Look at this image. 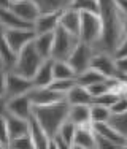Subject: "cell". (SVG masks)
<instances>
[{"mask_svg":"<svg viewBox=\"0 0 127 149\" xmlns=\"http://www.w3.org/2000/svg\"><path fill=\"white\" fill-rule=\"evenodd\" d=\"M68 106L70 105L65 98L61 102H56V103L38 105L32 108V116L40 124V127L45 130V133L51 138L54 133H57L61 125L68 118Z\"/></svg>","mask_w":127,"mask_h":149,"instance_id":"1","label":"cell"},{"mask_svg":"<svg viewBox=\"0 0 127 149\" xmlns=\"http://www.w3.org/2000/svg\"><path fill=\"white\" fill-rule=\"evenodd\" d=\"M80 33L78 38L80 41L91 45L94 48L102 38V32H103V24H102V17L98 13H91V11H81L80 13Z\"/></svg>","mask_w":127,"mask_h":149,"instance_id":"2","label":"cell"},{"mask_svg":"<svg viewBox=\"0 0 127 149\" xmlns=\"http://www.w3.org/2000/svg\"><path fill=\"white\" fill-rule=\"evenodd\" d=\"M43 60L45 59L35 51L33 45H32V41H30L29 45H26L19 52H17L16 62H15V65H13L11 72L21 74V76H24V78L32 79V76L35 74L37 68L40 67V63L43 62Z\"/></svg>","mask_w":127,"mask_h":149,"instance_id":"3","label":"cell"},{"mask_svg":"<svg viewBox=\"0 0 127 149\" xmlns=\"http://www.w3.org/2000/svg\"><path fill=\"white\" fill-rule=\"evenodd\" d=\"M80 38L76 35L67 32L63 27L59 26L54 30V40H52V51H51V59L54 60H67L70 52L73 51L78 45Z\"/></svg>","mask_w":127,"mask_h":149,"instance_id":"4","label":"cell"},{"mask_svg":"<svg viewBox=\"0 0 127 149\" xmlns=\"http://www.w3.org/2000/svg\"><path fill=\"white\" fill-rule=\"evenodd\" d=\"M92 54H94V49L91 45L84 43V41H78V45L73 48V51L70 52L67 62L70 63L73 70H75L76 76L80 73L86 72L87 68L91 67V59H92Z\"/></svg>","mask_w":127,"mask_h":149,"instance_id":"5","label":"cell"},{"mask_svg":"<svg viewBox=\"0 0 127 149\" xmlns=\"http://www.w3.org/2000/svg\"><path fill=\"white\" fill-rule=\"evenodd\" d=\"M91 68L97 70L98 73H102L105 78H118V68H116L114 57L110 52L105 51H95L91 59Z\"/></svg>","mask_w":127,"mask_h":149,"instance_id":"6","label":"cell"},{"mask_svg":"<svg viewBox=\"0 0 127 149\" xmlns=\"http://www.w3.org/2000/svg\"><path fill=\"white\" fill-rule=\"evenodd\" d=\"M32 87H33V84H32V79H29V78H24L21 74L11 72V70L6 73V86H5V97L6 98L27 94Z\"/></svg>","mask_w":127,"mask_h":149,"instance_id":"7","label":"cell"},{"mask_svg":"<svg viewBox=\"0 0 127 149\" xmlns=\"http://www.w3.org/2000/svg\"><path fill=\"white\" fill-rule=\"evenodd\" d=\"M33 37H35L33 29H5V33H3L5 41L10 45V48L16 54L26 45H29L33 40Z\"/></svg>","mask_w":127,"mask_h":149,"instance_id":"8","label":"cell"},{"mask_svg":"<svg viewBox=\"0 0 127 149\" xmlns=\"http://www.w3.org/2000/svg\"><path fill=\"white\" fill-rule=\"evenodd\" d=\"M32 105L29 94H22V95H16V97H10L6 98V114H13L17 118H24L29 119L32 116Z\"/></svg>","mask_w":127,"mask_h":149,"instance_id":"9","label":"cell"},{"mask_svg":"<svg viewBox=\"0 0 127 149\" xmlns=\"http://www.w3.org/2000/svg\"><path fill=\"white\" fill-rule=\"evenodd\" d=\"M72 149H95V133L92 124L76 125Z\"/></svg>","mask_w":127,"mask_h":149,"instance_id":"10","label":"cell"},{"mask_svg":"<svg viewBox=\"0 0 127 149\" xmlns=\"http://www.w3.org/2000/svg\"><path fill=\"white\" fill-rule=\"evenodd\" d=\"M30 97V102L33 106L38 105H49V103H56L65 98V95L59 94V92L52 91L51 87H32L27 92Z\"/></svg>","mask_w":127,"mask_h":149,"instance_id":"11","label":"cell"},{"mask_svg":"<svg viewBox=\"0 0 127 149\" xmlns=\"http://www.w3.org/2000/svg\"><path fill=\"white\" fill-rule=\"evenodd\" d=\"M10 8H11L21 19H24L26 22L32 24V26H33L35 19L40 16V10H38L35 0H19V2L10 5Z\"/></svg>","mask_w":127,"mask_h":149,"instance_id":"12","label":"cell"},{"mask_svg":"<svg viewBox=\"0 0 127 149\" xmlns=\"http://www.w3.org/2000/svg\"><path fill=\"white\" fill-rule=\"evenodd\" d=\"M62 11H52V13H40V16L33 22L35 33H46V32H54L59 27Z\"/></svg>","mask_w":127,"mask_h":149,"instance_id":"13","label":"cell"},{"mask_svg":"<svg viewBox=\"0 0 127 149\" xmlns=\"http://www.w3.org/2000/svg\"><path fill=\"white\" fill-rule=\"evenodd\" d=\"M54 76H52V59H45L37 68L35 74L32 76V84L33 87H48L52 83Z\"/></svg>","mask_w":127,"mask_h":149,"instance_id":"14","label":"cell"},{"mask_svg":"<svg viewBox=\"0 0 127 149\" xmlns=\"http://www.w3.org/2000/svg\"><path fill=\"white\" fill-rule=\"evenodd\" d=\"M0 24L5 29H33V26L21 19L11 8H2L0 6Z\"/></svg>","mask_w":127,"mask_h":149,"instance_id":"15","label":"cell"},{"mask_svg":"<svg viewBox=\"0 0 127 149\" xmlns=\"http://www.w3.org/2000/svg\"><path fill=\"white\" fill-rule=\"evenodd\" d=\"M80 11H76V10L73 8H65L62 10L61 13V21H59V26L63 27L67 32H70V33L76 35L78 37L80 33Z\"/></svg>","mask_w":127,"mask_h":149,"instance_id":"16","label":"cell"},{"mask_svg":"<svg viewBox=\"0 0 127 149\" xmlns=\"http://www.w3.org/2000/svg\"><path fill=\"white\" fill-rule=\"evenodd\" d=\"M52 40H54V32L35 33L33 40H32V45H33L35 51L43 59H49L51 57V51H52Z\"/></svg>","mask_w":127,"mask_h":149,"instance_id":"17","label":"cell"},{"mask_svg":"<svg viewBox=\"0 0 127 149\" xmlns=\"http://www.w3.org/2000/svg\"><path fill=\"white\" fill-rule=\"evenodd\" d=\"M92 129H94L95 135H100V136H103V138H108V140H111L113 143L119 144V146L124 149L126 138L122 136V135L119 133L110 122H97V124H92Z\"/></svg>","mask_w":127,"mask_h":149,"instance_id":"18","label":"cell"},{"mask_svg":"<svg viewBox=\"0 0 127 149\" xmlns=\"http://www.w3.org/2000/svg\"><path fill=\"white\" fill-rule=\"evenodd\" d=\"M29 135L33 143V149H48L49 136L45 133V130L40 127V124L33 119V116L29 118Z\"/></svg>","mask_w":127,"mask_h":149,"instance_id":"19","label":"cell"},{"mask_svg":"<svg viewBox=\"0 0 127 149\" xmlns=\"http://www.w3.org/2000/svg\"><path fill=\"white\" fill-rule=\"evenodd\" d=\"M5 119H6V127H8L10 140L29 133V119L17 118V116H13V114H5Z\"/></svg>","mask_w":127,"mask_h":149,"instance_id":"20","label":"cell"},{"mask_svg":"<svg viewBox=\"0 0 127 149\" xmlns=\"http://www.w3.org/2000/svg\"><path fill=\"white\" fill-rule=\"evenodd\" d=\"M65 100L70 105H91L92 103V97H91L87 87L81 86L78 83L65 94Z\"/></svg>","mask_w":127,"mask_h":149,"instance_id":"21","label":"cell"},{"mask_svg":"<svg viewBox=\"0 0 127 149\" xmlns=\"http://www.w3.org/2000/svg\"><path fill=\"white\" fill-rule=\"evenodd\" d=\"M67 119L72 120L73 124H76V125L91 124L89 105H70L68 106V118H67Z\"/></svg>","mask_w":127,"mask_h":149,"instance_id":"22","label":"cell"},{"mask_svg":"<svg viewBox=\"0 0 127 149\" xmlns=\"http://www.w3.org/2000/svg\"><path fill=\"white\" fill-rule=\"evenodd\" d=\"M52 76L54 79H68V78H76V73L67 60L52 59Z\"/></svg>","mask_w":127,"mask_h":149,"instance_id":"23","label":"cell"},{"mask_svg":"<svg viewBox=\"0 0 127 149\" xmlns=\"http://www.w3.org/2000/svg\"><path fill=\"white\" fill-rule=\"evenodd\" d=\"M16 57H17V54L10 48V45L6 43L5 38L2 37L0 38V62H2V67L10 72V70L13 68V65H15V62H16Z\"/></svg>","mask_w":127,"mask_h":149,"instance_id":"24","label":"cell"},{"mask_svg":"<svg viewBox=\"0 0 127 149\" xmlns=\"http://www.w3.org/2000/svg\"><path fill=\"white\" fill-rule=\"evenodd\" d=\"M40 13H52V11H62L68 8L72 0H35Z\"/></svg>","mask_w":127,"mask_h":149,"instance_id":"25","label":"cell"},{"mask_svg":"<svg viewBox=\"0 0 127 149\" xmlns=\"http://www.w3.org/2000/svg\"><path fill=\"white\" fill-rule=\"evenodd\" d=\"M89 113H91V124L108 122L111 118L110 108L105 106V105H98V103H91L89 105Z\"/></svg>","mask_w":127,"mask_h":149,"instance_id":"26","label":"cell"},{"mask_svg":"<svg viewBox=\"0 0 127 149\" xmlns=\"http://www.w3.org/2000/svg\"><path fill=\"white\" fill-rule=\"evenodd\" d=\"M103 79H107V78H105L102 73H98L97 70L91 68V67L86 70V72L80 73L78 76H76V83L81 84V86H84V87L91 86V84H94V83H98V81H103Z\"/></svg>","mask_w":127,"mask_h":149,"instance_id":"27","label":"cell"},{"mask_svg":"<svg viewBox=\"0 0 127 149\" xmlns=\"http://www.w3.org/2000/svg\"><path fill=\"white\" fill-rule=\"evenodd\" d=\"M68 8H73L76 11H91V13H98V3L97 0H72Z\"/></svg>","mask_w":127,"mask_h":149,"instance_id":"28","label":"cell"},{"mask_svg":"<svg viewBox=\"0 0 127 149\" xmlns=\"http://www.w3.org/2000/svg\"><path fill=\"white\" fill-rule=\"evenodd\" d=\"M75 130H76V124H73L72 120L67 119L65 122L61 125V129L57 130V133L61 135L63 138V141H65L67 144H68V148L72 149V143H73V136H75Z\"/></svg>","mask_w":127,"mask_h":149,"instance_id":"29","label":"cell"},{"mask_svg":"<svg viewBox=\"0 0 127 149\" xmlns=\"http://www.w3.org/2000/svg\"><path fill=\"white\" fill-rule=\"evenodd\" d=\"M75 84H76V78H68V79H52V83L49 84L48 87H51L52 91L65 95Z\"/></svg>","mask_w":127,"mask_h":149,"instance_id":"30","label":"cell"},{"mask_svg":"<svg viewBox=\"0 0 127 149\" xmlns=\"http://www.w3.org/2000/svg\"><path fill=\"white\" fill-rule=\"evenodd\" d=\"M108 122L118 130L119 133L122 135L124 138H127V111L122 113V114H116V116H111Z\"/></svg>","mask_w":127,"mask_h":149,"instance_id":"31","label":"cell"},{"mask_svg":"<svg viewBox=\"0 0 127 149\" xmlns=\"http://www.w3.org/2000/svg\"><path fill=\"white\" fill-rule=\"evenodd\" d=\"M10 149H33V143L30 140V135H22V136L11 138L8 143Z\"/></svg>","mask_w":127,"mask_h":149,"instance_id":"32","label":"cell"},{"mask_svg":"<svg viewBox=\"0 0 127 149\" xmlns=\"http://www.w3.org/2000/svg\"><path fill=\"white\" fill-rule=\"evenodd\" d=\"M110 111H111V116L126 113L127 111V97H124V95H119V97L114 100V103L110 105Z\"/></svg>","mask_w":127,"mask_h":149,"instance_id":"33","label":"cell"},{"mask_svg":"<svg viewBox=\"0 0 127 149\" xmlns=\"http://www.w3.org/2000/svg\"><path fill=\"white\" fill-rule=\"evenodd\" d=\"M118 97H119V95H116L114 92L108 91V92H105V94H102V95H98V97H95L94 100H92V103L105 105V106H108V108H110V105L114 103V100H116Z\"/></svg>","mask_w":127,"mask_h":149,"instance_id":"34","label":"cell"},{"mask_svg":"<svg viewBox=\"0 0 127 149\" xmlns=\"http://www.w3.org/2000/svg\"><path fill=\"white\" fill-rule=\"evenodd\" d=\"M95 133V132H94ZM95 149H122L119 144L113 143L108 138H103L100 135H95Z\"/></svg>","mask_w":127,"mask_h":149,"instance_id":"35","label":"cell"},{"mask_svg":"<svg viewBox=\"0 0 127 149\" xmlns=\"http://www.w3.org/2000/svg\"><path fill=\"white\" fill-rule=\"evenodd\" d=\"M0 143H3L6 148H8L10 143V133H8V127H6L5 116H0Z\"/></svg>","mask_w":127,"mask_h":149,"instance_id":"36","label":"cell"},{"mask_svg":"<svg viewBox=\"0 0 127 149\" xmlns=\"http://www.w3.org/2000/svg\"><path fill=\"white\" fill-rule=\"evenodd\" d=\"M113 57H127V37H122L113 51Z\"/></svg>","mask_w":127,"mask_h":149,"instance_id":"37","label":"cell"},{"mask_svg":"<svg viewBox=\"0 0 127 149\" xmlns=\"http://www.w3.org/2000/svg\"><path fill=\"white\" fill-rule=\"evenodd\" d=\"M6 73L8 70L0 65V95H5V86H6Z\"/></svg>","mask_w":127,"mask_h":149,"instance_id":"38","label":"cell"},{"mask_svg":"<svg viewBox=\"0 0 127 149\" xmlns=\"http://www.w3.org/2000/svg\"><path fill=\"white\" fill-rule=\"evenodd\" d=\"M116 2V6H118L119 13L122 16H127V0H114Z\"/></svg>","mask_w":127,"mask_h":149,"instance_id":"39","label":"cell"},{"mask_svg":"<svg viewBox=\"0 0 127 149\" xmlns=\"http://www.w3.org/2000/svg\"><path fill=\"white\" fill-rule=\"evenodd\" d=\"M6 114V97L5 95H0V116Z\"/></svg>","mask_w":127,"mask_h":149,"instance_id":"40","label":"cell"},{"mask_svg":"<svg viewBox=\"0 0 127 149\" xmlns=\"http://www.w3.org/2000/svg\"><path fill=\"white\" fill-rule=\"evenodd\" d=\"M0 6L2 8H10V0H0Z\"/></svg>","mask_w":127,"mask_h":149,"instance_id":"41","label":"cell"},{"mask_svg":"<svg viewBox=\"0 0 127 149\" xmlns=\"http://www.w3.org/2000/svg\"><path fill=\"white\" fill-rule=\"evenodd\" d=\"M3 33H5V27H3L2 24H0V38L3 37Z\"/></svg>","mask_w":127,"mask_h":149,"instance_id":"42","label":"cell"},{"mask_svg":"<svg viewBox=\"0 0 127 149\" xmlns=\"http://www.w3.org/2000/svg\"><path fill=\"white\" fill-rule=\"evenodd\" d=\"M0 149H6V146H5L3 143H0Z\"/></svg>","mask_w":127,"mask_h":149,"instance_id":"43","label":"cell"},{"mask_svg":"<svg viewBox=\"0 0 127 149\" xmlns=\"http://www.w3.org/2000/svg\"><path fill=\"white\" fill-rule=\"evenodd\" d=\"M16 2H19V0H10V5H13V3H16Z\"/></svg>","mask_w":127,"mask_h":149,"instance_id":"44","label":"cell"},{"mask_svg":"<svg viewBox=\"0 0 127 149\" xmlns=\"http://www.w3.org/2000/svg\"><path fill=\"white\" fill-rule=\"evenodd\" d=\"M122 95H124V97H127V87H126V91H124V94H122Z\"/></svg>","mask_w":127,"mask_h":149,"instance_id":"45","label":"cell"},{"mask_svg":"<svg viewBox=\"0 0 127 149\" xmlns=\"http://www.w3.org/2000/svg\"><path fill=\"white\" fill-rule=\"evenodd\" d=\"M124 149H127V138H126V143H124Z\"/></svg>","mask_w":127,"mask_h":149,"instance_id":"46","label":"cell"},{"mask_svg":"<svg viewBox=\"0 0 127 149\" xmlns=\"http://www.w3.org/2000/svg\"><path fill=\"white\" fill-rule=\"evenodd\" d=\"M0 65H2V62H0Z\"/></svg>","mask_w":127,"mask_h":149,"instance_id":"47","label":"cell"}]
</instances>
